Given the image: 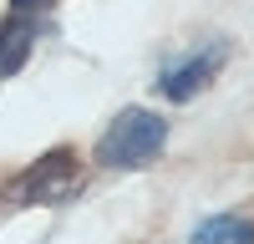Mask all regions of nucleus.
Segmentation results:
<instances>
[{
    "label": "nucleus",
    "mask_w": 254,
    "mask_h": 244,
    "mask_svg": "<svg viewBox=\"0 0 254 244\" xmlns=\"http://www.w3.org/2000/svg\"><path fill=\"white\" fill-rule=\"evenodd\" d=\"M168 142V122L147 107H122L112 127L97 137V163L102 168H142L153 163Z\"/></svg>",
    "instance_id": "1"
},
{
    "label": "nucleus",
    "mask_w": 254,
    "mask_h": 244,
    "mask_svg": "<svg viewBox=\"0 0 254 244\" xmlns=\"http://www.w3.org/2000/svg\"><path fill=\"white\" fill-rule=\"evenodd\" d=\"M81 193V168H76V153L56 148L36 163V168H26L10 188H5V203H15V209H31V203H46V209H56V203H71Z\"/></svg>",
    "instance_id": "2"
},
{
    "label": "nucleus",
    "mask_w": 254,
    "mask_h": 244,
    "mask_svg": "<svg viewBox=\"0 0 254 244\" xmlns=\"http://www.w3.org/2000/svg\"><path fill=\"white\" fill-rule=\"evenodd\" d=\"M224 61H229V46H224V41H203L198 51H188L183 61H173V66L158 76V92H163L168 102H188V97H198L208 81L219 76Z\"/></svg>",
    "instance_id": "3"
},
{
    "label": "nucleus",
    "mask_w": 254,
    "mask_h": 244,
    "mask_svg": "<svg viewBox=\"0 0 254 244\" xmlns=\"http://www.w3.org/2000/svg\"><path fill=\"white\" fill-rule=\"evenodd\" d=\"M36 36H41V20H36L31 10H15V5H10V15L0 20V76H15V71L31 61Z\"/></svg>",
    "instance_id": "4"
},
{
    "label": "nucleus",
    "mask_w": 254,
    "mask_h": 244,
    "mask_svg": "<svg viewBox=\"0 0 254 244\" xmlns=\"http://www.w3.org/2000/svg\"><path fill=\"white\" fill-rule=\"evenodd\" d=\"M193 244H254V224L239 214H214L193 229Z\"/></svg>",
    "instance_id": "5"
},
{
    "label": "nucleus",
    "mask_w": 254,
    "mask_h": 244,
    "mask_svg": "<svg viewBox=\"0 0 254 244\" xmlns=\"http://www.w3.org/2000/svg\"><path fill=\"white\" fill-rule=\"evenodd\" d=\"M10 5H15V10H31V15H46L56 0H10Z\"/></svg>",
    "instance_id": "6"
}]
</instances>
